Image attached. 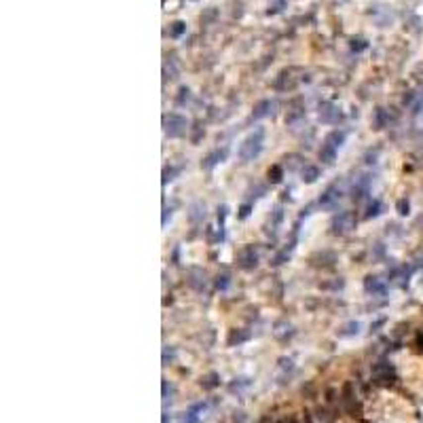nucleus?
<instances>
[{
    "label": "nucleus",
    "mask_w": 423,
    "mask_h": 423,
    "mask_svg": "<svg viewBox=\"0 0 423 423\" xmlns=\"http://www.w3.org/2000/svg\"><path fill=\"white\" fill-rule=\"evenodd\" d=\"M180 171V167H165L163 169V184H167V182H171L174 180V176Z\"/></svg>",
    "instance_id": "obj_22"
},
{
    "label": "nucleus",
    "mask_w": 423,
    "mask_h": 423,
    "mask_svg": "<svg viewBox=\"0 0 423 423\" xmlns=\"http://www.w3.org/2000/svg\"><path fill=\"white\" fill-rule=\"evenodd\" d=\"M358 332H360V322H349L339 334H341V336H354V334H358Z\"/></svg>",
    "instance_id": "obj_20"
},
{
    "label": "nucleus",
    "mask_w": 423,
    "mask_h": 423,
    "mask_svg": "<svg viewBox=\"0 0 423 423\" xmlns=\"http://www.w3.org/2000/svg\"><path fill=\"white\" fill-rule=\"evenodd\" d=\"M336 155H339V148H334L326 142L322 144V148H319V161H322L324 165H332L336 161Z\"/></svg>",
    "instance_id": "obj_10"
},
{
    "label": "nucleus",
    "mask_w": 423,
    "mask_h": 423,
    "mask_svg": "<svg viewBox=\"0 0 423 423\" xmlns=\"http://www.w3.org/2000/svg\"><path fill=\"white\" fill-rule=\"evenodd\" d=\"M229 286H231V275L229 273H222V275L216 277V290L224 292V290H229Z\"/></svg>",
    "instance_id": "obj_18"
},
{
    "label": "nucleus",
    "mask_w": 423,
    "mask_h": 423,
    "mask_svg": "<svg viewBox=\"0 0 423 423\" xmlns=\"http://www.w3.org/2000/svg\"><path fill=\"white\" fill-rule=\"evenodd\" d=\"M356 226V218L351 212L347 210H343V212H336V214L332 216V220H330V231L332 235H345L349 233L351 229Z\"/></svg>",
    "instance_id": "obj_4"
},
{
    "label": "nucleus",
    "mask_w": 423,
    "mask_h": 423,
    "mask_svg": "<svg viewBox=\"0 0 423 423\" xmlns=\"http://www.w3.org/2000/svg\"><path fill=\"white\" fill-rule=\"evenodd\" d=\"M372 125H374V129H383V127H387L389 125V114H387L385 108H377V110H374Z\"/></svg>",
    "instance_id": "obj_14"
},
{
    "label": "nucleus",
    "mask_w": 423,
    "mask_h": 423,
    "mask_svg": "<svg viewBox=\"0 0 423 423\" xmlns=\"http://www.w3.org/2000/svg\"><path fill=\"white\" fill-rule=\"evenodd\" d=\"M163 131H165L167 138H182L189 131V121H186L184 114L180 112H169L163 116Z\"/></svg>",
    "instance_id": "obj_2"
},
{
    "label": "nucleus",
    "mask_w": 423,
    "mask_h": 423,
    "mask_svg": "<svg viewBox=\"0 0 423 423\" xmlns=\"http://www.w3.org/2000/svg\"><path fill=\"white\" fill-rule=\"evenodd\" d=\"M237 267L244 269V271H252L258 267V261H261V256H258V250L254 246H244L237 252Z\"/></svg>",
    "instance_id": "obj_5"
},
{
    "label": "nucleus",
    "mask_w": 423,
    "mask_h": 423,
    "mask_svg": "<svg viewBox=\"0 0 423 423\" xmlns=\"http://www.w3.org/2000/svg\"><path fill=\"white\" fill-rule=\"evenodd\" d=\"M343 195H345L343 186L339 182H332L330 186H326V191L322 195H319L317 206L322 208V210H336V208H339V201L343 199Z\"/></svg>",
    "instance_id": "obj_3"
},
{
    "label": "nucleus",
    "mask_w": 423,
    "mask_h": 423,
    "mask_svg": "<svg viewBox=\"0 0 423 423\" xmlns=\"http://www.w3.org/2000/svg\"><path fill=\"white\" fill-rule=\"evenodd\" d=\"M189 100H191V91L186 89V87H180V96H178V100H176V104H178V106H184Z\"/></svg>",
    "instance_id": "obj_23"
},
{
    "label": "nucleus",
    "mask_w": 423,
    "mask_h": 423,
    "mask_svg": "<svg viewBox=\"0 0 423 423\" xmlns=\"http://www.w3.org/2000/svg\"><path fill=\"white\" fill-rule=\"evenodd\" d=\"M319 121H322L324 125H336L341 121V110H339V106L334 104V102H322L319 104Z\"/></svg>",
    "instance_id": "obj_6"
},
{
    "label": "nucleus",
    "mask_w": 423,
    "mask_h": 423,
    "mask_svg": "<svg viewBox=\"0 0 423 423\" xmlns=\"http://www.w3.org/2000/svg\"><path fill=\"white\" fill-rule=\"evenodd\" d=\"M368 189H370V178L360 176L354 184V199H362L364 195H368Z\"/></svg>",
    "instance_id": "obj_12"
},
{
    "label": "nucleus",
    "mask_w": 423,
    "mask_h": 423,
    "mask_svg": "<svg viewBox=\"0 0 423 423\" xmlns=\"http://www.w3.org/2000/svg\"><path fill=\"white\" fill-rule=\"evenodd\" d=\"M252 208H254V203H244V206L239 208V218H241V220L250 216V210H252Z\"/></svg>",
    "instance_id": "obj_24"
},
{
    "label": "nucleus",
    "mask_w": 423,
    "mask_h": 423,
    "mask_svg": "<svg viewBox=\"0 0 423 423\" xmlns=\"http://www.w3.org/2000/svg\"><path fill=\"white\" fill-rule=\"evenodd\" d=\"M303 119H305V108H294V110L288 112L286 125H290V127H296V125H299Z\"/></svg>",
    "instance_id": "obj_16"
},
{
    "label": "nucleus",
    "mask_w": 423,
    "mask_h": 423,
    "mask_svg": "<svg viewBox=\"0 0 423 423\" xmlns=\"http://www.w3.org/2000/svg\"><path fill=\"white\" fill-rule=\"evenodd\" d=\"M264 148V129L263 127H256L254 131H250V134L241 140V144L237 148V157L241 163H250L261 157Z\"/></svg>",
    "instance_id": "obj_1"
},
{
    "label": "nucleus",
    "mask_w": 423,
    "mask_h": 423,
    "mask_svg": "<svg viewBox=\"0 0 423 423\" xmlns=\"http://www.w3.org/2000/svg\"><path fill=\"white\" fill-rule=\"evenodd\" d=\"M364 290H366V294H370V296H385L387 284H385V279H381L377 275H368L364 279Z\"/></svg>",
    "instance_id": "obj_7"
},
{
    "label": "nucleus",
    "mask_w": 423,
    "mask_h": 423,
    "mask_svg": "<svg viewBox=\"0 0 423 423\" xmlns=\"http://www.w3.org/2000/svg\"><path fill=\"white\" fill-rule=\"evenodd\" d=\"M267 176H269V182L271 184H279L281 180H284V167H281V165H273V167H269Z\"/></svg>",
    "instance_id": "obj_17"
},
{
    "label": "nucleus",
    "mask_w": 423,
    "mask_h": 423,
    "mask_svg": "<svg viewBox=\"0 0 423 423\" xmlns=\"http://www.w3.org/2000/svg\"><path fill=\"white\" fill-rule=\"evenodd\" d=\"M250 339V334L248 332H241V330H233L231 332V336H229V345H235V343H244V341H248Z\"/></svg>",
    "instance_id": "obj_19"
},
{
    "label": "nucleus",
    "mask_w": 423,
    "mask_h": 423,
    "mask_svg": "<svg viewBox=\"0 0 423 423\" xmlns=\"http://www.w3.org/2000/svg\"><path fill=\"white\" fill-rule=\"evenodd\" d=\"M396 210H398V214H400V216H409V214H411V203H409V199H398Z\"/></svg>",
    "instance_id": "obj_21"
},
{
    "label": "nucleus",
    "mask_w": 423,
    "mask_h": 423,
    "mask_svg": "<svg viewBox=\"0 0 423 423\" xmlns=\"http://www.w3.org/2000/svg\"><path fill=\"white\" fill-rule=\"evenodd\" d=\"M322 176V171H319L317 165H305L303 171H301V180L305 184H313V182H317V178Z\"/></svg>",
    "instance_id": "obj_11"
},
{
    "label": "nucleus",
    "mask_w": 423,
    "mask_h": 423,
    "mask_svg": "<svg viewBox=\"0 0 423 423\" xmlns=\"http://www.w3.org/2000/svg\"><path fill=\"white\" fill-rule=\"evenodd\" d=\"M381 214H383V203H381L379 199H372L370 203H368L364 218H366V220H370V218H377V216H381Z\"/></svg>",
    "instance_id": "obj_15"
},
{
    "label": "nucleus",
    "mask_w": 423,
    "mask_h": 423,
    "mask_svg": "<svg viewBox=\"0 0 423 423\" xmlns=\"http://www.w3.org/2000/svg\"><path fill=\"white\" fill-rule=\"evenodd\" d=\"M345 138H347V134H345L343 129H332L330 134L324 138V142L330 144V146H334V148H341L343 144H345Z\"/></svg>",
    "instance_id": "obj_13"
},
{
    "label": "nucleus",
    "mask_w": 423,
    "mask_h": 423,
    "mask_svg": "<svg viewBox=\"0 0 423 423\" xmlns=\"http://www.w3.org/2000/svg\"><path fill=\"white\" fill-rule=\"evenodd\" d=\"M226 155H229V148H226V146L222 148V151H220V148H216V151H212V153L206 157V159L201 161V167H203V169H208V171H210V169H214V167L218 165V163H222V161L226 159Z\"/></svg>",
    "instance_id": "obj_8"
},
{
    "label": "nucleus",
    "mask_w": 423,
    "mask_h": 423,
    "mask_svg": "<svg viewBox=\"0 0 423 423\" xmlns=\"http://www.w3.org/2000/svg\"><path fill=\"white\" fill-rule=\"evenodd\" d=\"M273 108H275V102L273 100H261L256 102L254 110H252V121H261L264 116H269L273 112Z\"/></svg>",
    "instance_id": "obj_9"
}]
</instances>
